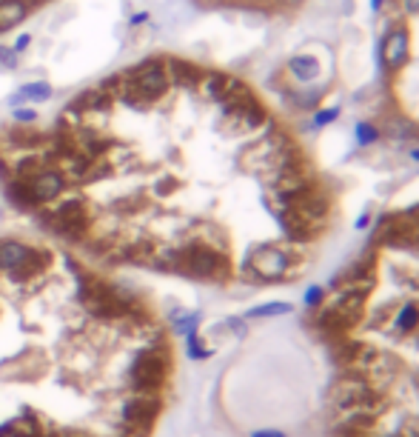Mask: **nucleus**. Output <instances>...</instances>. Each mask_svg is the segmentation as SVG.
<instances>
[{"instance_id":"1","label":"nucleus","mask_w":419,"mask_h":437,"mask_svg":"<svg viewBox=\"0 0 419 437\" xmlns=\"http://www.w3.org/2000/svg\"><path fill=\"white\" fill-rule=\"evenodd\" d=\"M302 263H306L302 257H291L285 249H277V246H260L245 260L242 277L249 283H277L299 275L297 269H302Z\"/></svg>"},{"instance_id":"2","label":"nucleus","mask_w":419,"mask_h":437,"mask_svg":"<svg viewBox=\"0 0 419 437\" xmlns=\"http://www.w3.org/2000/svg\"><path fill=\"white\" fill-rule=\"evenodd\" d=\"M41 220L49 226L54 235H60L66 240H83L91 229V217L89 209L80 198H69L60 200L57 206H52L49 212H41Z\"/></svg>"},{"instance_id":"3","label":"nucleus","mask_w":419,"mask_h":437,"mask_svg":"<svg viewBox=\"0 0 419 437\" xmlns=\"http://www.w3.org/2000/svg\"><path fill=\"white\" fill-rule=\"evenodd\" d=\"M177 272L192 275V277H203V280H225L228 277V260H225L223 252L214 249V246L188 243L180 249Z\"/></svg>"},{"instance_id":"4","label":"nucleus","mask_w":419,"mask_h":437,"mask_svg":"<svg viewBox=\"0 0 419 437\" xmlns=\"http://www.w3.org/2000/svg\"><path fill=\"white\" fill-rule=\"evenodd\" d=\"M163 409V397L160 392H140L135 389L117 409L120 426H151L155 417Z\"/></svg>"},{"instance_id":"5","label":"nucleus","mask_w":419,"mask_h":437,"mask_svg":"<svg viewBox=\"0 0 419 437\" xmlns=\"http://www.w3.org/2000/svg\"><path fill=\"white\" fill-rule=\"evenodd\" d=\"M26 186H29V195H32V200H34V206L41 209V206H49V203H54L57 198H60L63 192H66V178L57 172L54 166H43V169H37V172L32 175V178H26L23 180Z\"/></svg>"},{"instance_id":"6","label":"nucleus","mask_w":419,"mask_h":437,"mask_svg":"<svg viewBox=\"0 0 419 437\" xmlns=\"http://www.w3.org/2000/svg\"><path fill=\"white\" fill-rule=\"evenodd\" d=\"M408 49H411V41H408V32L399 26V29H391L385 37H383V63L388 72H399L405 63H408Z\"/></svg>"},{"instance_id":"7","label":"nucleus","mask_w":419,"mask_h":437,"mask_svg":"<svg viewBox=\"0 0 419 437\" xmlns=\"http://www.w3.org/2000/svg\"><path fill=\"white\" fill-rule=\"evenodd\" d=\"M49 260H52V255H49V252L34 249V246H32L29 257H26L21 266H17L14 272H9L6 277H9L12 283H17V286H23V283H29V280H34V277H41V275L49 269Z\"/></svg>"},{"instance_id":"8","label":"nucleus","mask_w":419,"mask_h":437,"mask_svg":"<svg viewBox=\"0 0 419 437\" xmlns=\"http://www.w3.org/2000/svg\"><path fill=\"white\" fill-rule=\"evenodd\" d=\"M32 252V246H26L23 240H14V237H6L0 240V272L9 275L21 266Z\"/></svg>"},{"instance_id":"9","label":"nucleus","mask_w":419,"mask_h":437,"mask_svg":"<svg viewBox=\"0 0 419 437\" xmlns=\"http://www.w3.org/2000/svg\"><path fill=\"white\" fill-rule=\"evenodd\" d=\"M9 434H17V437H41L46 429L41 423V417H37L32 409H23L21 414H14L12 420L3 423Z\"/></svg>"},{"instance_id":"10","label":"nucleus","mask_w":419,"mask_h":437,"mask_svg":"<svg viewBox=\"0 0 419 437\" xmlns=\"http://www.w3.org/2000/svg\"><path fill=\"white\" fill-rule=\"evenodd\" d=\"M166 72H168V81H174L177 86H197L200 78H203V72L194 66V63H188V61H180V58H168L166 61Z\"/></svg>"},{"instance_id":"11","label":"nucleus","mask_w":419,"mask_h":437,"mask_svg":"<svg viewBox=\"0 0 419 437\" xmlns=\"http://www.w3.org/2000/svg\"><path fill=\"white\" fill-rule=\"evenodd\" d=\"M29 14V0H3L0 3V32H9L12 26L23 23Z\"/></svg>"},{"instance_id":"12","label":"nucleus","mask_w":419,"mask_h":437,"mask_svg":"<svg viewBox=\"0 0 419 437\" xmlns=\"http://www.w3.org/2000/svg\"><path fill=\"white\" fill-rule=\"evenodd\" d=\"M200 312H185V309H171L168 312V323H171V332H174L177 337H188V334H194L197 326H200Z\"/></svg>"},{"instance_id":"13","label":"nucleus","mask_w":419,"mask_h":437,"mask_svg":"<svg viewBox=\"0 0 419 437\" xmlns=\"http://www.w3.org/2000/svg\"><path fill=\"white\" fill-rule=\"evenodd\" d=\"M288 72H291L294 81L311 83V81H317V74H319V63L311 58V54H297V58L288 61Z\"/></svg>"},{"instance_id":"14","label":"nucleus","mask_w":419,"mask_h":437,"mask_svg":"<svg viewBox=\"0 0 419 437\" xmlns=\"http://www.w3.org/2000/svg\"><path fill=\"white\" fill-rule=\"evenodd\" d=\"M228 83H231V74H220V72H208L200 78V89L208 100H223V94L228 92Z\"/></svg>"},{"instance_id":"15","label":"nucleus","mask_w":419,"mask_h":437,"mask_svg":"<svg viewBox=\"0 0 419 437\" xmlns=\"http://www.w3.org/2000/svg\"><path fill=\"white\" fill-rule=\"evenodd\" d=\"M109 103H111V98L103 89H86L78 94V100L71 106H78L80 111H91V109H109Z\"/></svg>"},{"instance_id":"16","label":"nucleus","mask_w":419,"mask_h":437,"mask_svg":"<svg viewBox=\"0 0 419 437\" xmlns=\"http://www.w3.org/2000/svg\"><path fill=\"white\" fill-rule=\"evenodd\" d=\"M17 92H21V98L29 103H43V100H49L52 98V94H54V89L46 83V81H32V83H23L21 89H17Z\"/></svg>"},{"instance_id":"17","label":"nucleus","mask_w":419,"mask_h":437,"mask_svg":"<svg viewBox=\"0 0 419 437\" xmlns=\"http://www.w3.org/2000/svg\"><path fill=\"white\" fill-rule=\"evenodd\" d=\"M185 354L192 357V360H205V357H212V349L203 346V340H200L197 332H194V334L185 337Z\"/></svg>"},{"instance_id":"18","label":"nucleus","mask_w":419,"mask_h":437,"mask_svg":"<svg viewBox=\"0 0 419 437\" xmlns=\"http://www.w3.org/2000/svg\"><path fill=\"white\" fill-rule=\"evenodd\" d=\"M416 323H419V309L414 306V303H405L403 312H399V329H403V334L414 332Z\"/></svg>"},{"instance_id":"19","label":"nucleus","mask_w":419,"mask_h":437,"mask_svg":"<svg viewBox=\"0 0 419 437\" xmlns=\"http://www.w3.org/2000/svg\"><path fill=\"white\" fill-rule=\"evenodd\" d=\"M288 312H291L288 303H265V306L251 309L245 317H274V315H288Z\"/></svg>"},{"instance_id":"20","label":"nucleus","mask_w":419,"mask_h":437,"mask_svg":"<svg viewBox=\"0 0 419 437\" xmlns=\"http://www.w3.org/2000/svg\"><path fill=\"white\" fill-rule=\"evenodd\" d=\"M319 89H308V92H294V94H288V98L299 106V109H314L317 103H319Z\"/></svg>"},{"instance_id":"21","label":"nucleus","mask_w":419,"mask_h":437,"mask_svg":"<svg viewBox=\"0 0 419 437\" xmlns=\"http://www.w3.org/2000/svg\"><path fill=\"white\" fill-rule=\"evenodd\" d=\"M376 138H379V129H376L374 123H368V120L356 123V143H359V146H371Z\"/></svg>"},{"instance_id":"22","label":"nucleus","mask_w":419,"mask_h":437,"mask_svg":"<svg viewBox=\"0 0 419 437\" xmlns=\"http://www.w3.org/2000/svg\"><path fill=\"white\" fill-rule=\"evenodd\" d=\"M17 63H21V54L12 46H0V69H17Z\"/></svg>"},{"instance_id":"23","label":"nucleus","mask_w":419,"mask_h":437,"mask_svg":"<svg viewBox=\"0 0 419 437\" xmlns=\"http://www.w3.org/2000/svg\"><path fill=\"white\" fill-rule=\"evenodd\" d=\"M12 118L21 123V126H32L34 120H37V111L34 109H29V106H17L14 111H12Z\"/></svg>"},{"instance_id":"24","label":"nucleus","mask_w":419,"mask_h":437,"mask_svg":"<svg viewBox=\"0 0 419 437\" xmlns=\"http://www.w3.org/2000/svg\"><path fill=\"white\" fill-rule=\"evenodd\" d=\"M337 118H339V109H322V111H317V115H314V126L322 129V126L334 123Z\"/></svg>"},{"instance_id":"25","label":"nucleus","mask_w":419,"mask_h":437,"mask_svg":"<svg viewBox=\"0 0 419 437\" xmlns=\"http://www.w3.org/2000/svg\"><path fill=\"white\" fill-rule=\"evenodd\" d=\"M225 329H228V332H234L240 340H242L245 334H249V326H245V323H242L240 317H228V320H225Z\"/></svg>"},{"instance_id":"26","label":"nucleus","mask_w":419,"mask_h":437,"mask_svg":"<svg viewBox=\"0 0 419 437\" xmlns=\"http://www.w3.org/2000/svg\"><path fill=\"white\" fill-rule=\"evenodd\" d=\"M151 426H120L117 437H148Z\"/></svg>"},{"instance_id":"27","label":"nucleus","mask_w":419,"mask_h":437,"mask_svg":"<svg viewBox=\"0 0 419 437\" xmlns=\"http://www.w3.org/2000/svg\"><path fill=\"white\" fill-rule=\"evenodd\" d=\"M29 43H32V34L26 32V34H21V37H17V41H14V46H12V49H14L17 54H23V52L29 49Z\"/></svg>"},{"instance_id":"28","label":"nucleus","mask_w":419,"mask_h":437,"mask_svg":"<svg viewBox=\"0 0 419 437\" xmlns=\"http://www.w3.org/2000/svg\"><path fill=\"white\" fill-rule=\"evenodd\" d=\"M174 186H177L174 180L166 178V180H157V186H155V189H157V195H171V192H174Z\"/></svg>"},{"instance_id":"29","label":"nucleus","mask_w":419,"mask_h":437,"mask_svg":"<svg viewBox=\"0 0 419 437\" xmlns=\"http://www.w3.org/2000/svg\"><path fill=\"white\" fill-rule=\"evenodd\" d=\"M319 300H322V289H308V295H306L308 306H319Z\"/></svg>"},{"instance_id":"30","label":"nucleus","mask_w":419,"mask_h":437,"mask_svg":"<svg viewBox=\"0 0 419 437\" xmlns=\"http://www.w3.org/2000/svg\"><path fill=\"white\" fill-rule=\"evenodd\" d=\"M146 21H148V12H137V14H131L128 26H140V23H146Z\"/></svg>"},{"instance_id":"31","label":"nucleus","mask_w":419,"mask_h":437,"mask_svg":"<svg viewBox=\"0 0 419 437\" xmlns=\"http://www.w3.org/2000/svg\"><path fill=\"white\" fill-rule=\"evenodd\" d=\"M405 12H408V14H416V12H419V0H405Z\"/></svg>"},{"instance_id":"32","label":"nucleus","mask_w":419,"mask_h":437,"mask_svg":"<svg viewBox=\"0 0 419 437\" xmlns=\"http://www.w3.org/2000/svg\"><path fill=\"white\" fill-rule=\"evenodd\" d=\"M251 437H285V434H280V431H254Z\"/></svg>"},{"instance_id":"33","label":"nucleus","mask_w":419,"mask_h":437,"mask_svg":"<svg viewBox=\"0 0 419 437\" xmlns=\"http://www.w3.org/2000/svg\"><path fill=\"white\" fill-rule=\"evenodd\" d=\"M383 3H385V0H371V6L379 12V9H383Z\"/></svg>"},{"instance_id":"34","label":"nucleus","mask_w":419,"mask_h":437,"mask_svg":"<svg viewBox=\"0 0 419 437\" xmlns=\"http://www.w3.org/2000/svg\"><path fill=\"white\" fill-rule=\"evenodd\" d=\"M285 6H297V3H302V0H282Z\"/></svg>"},{"instance_id":"35","label":"nucleus","mask_w":419,"mask_h":437,"mask_svg":"<svg viewBox=\"0 0 419 437\" xmlns=\"http://www.w3.org/2000/svg\"><path fill=\"white\" fill-rule=\"evenodd\" d=\"M411 158H414V160H419V149H414V151H411Z\"/></svg>"},{"instance_id":"36","label":"nucleus","mask_w":419,"mask_h":437,"mask_svg":"<svg viewBox=\"0 0 419 437\" xmlns=\"http://www.w3.org/2000/svg\"><path fill=\"white\" fill-rule=\"evenodd\" d=\"M69 437H83V434H69Z\"/></svg>"}]
</instances>
